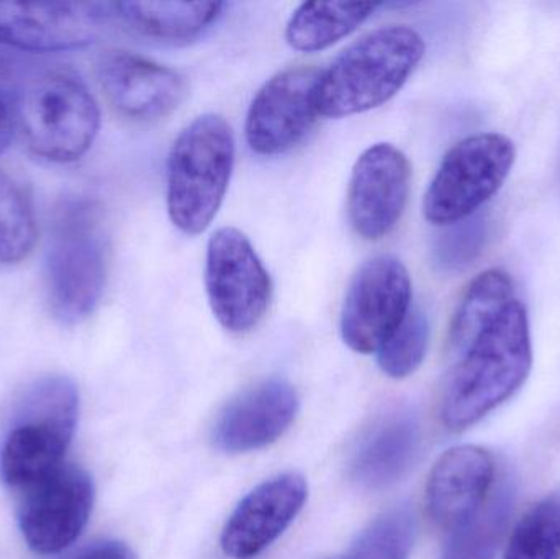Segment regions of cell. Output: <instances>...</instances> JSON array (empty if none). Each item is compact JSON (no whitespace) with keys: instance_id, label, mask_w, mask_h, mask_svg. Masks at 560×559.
<instances>
[{"instance_id":"obj_28","label":"cell","mask_w":560,"mask_h":559,"mask_svg":"<svg viewBox=\"0 0 560 559\" xmlns=\"http://www.w3.org/2000/svg\"><path fill=\"white\" fill-rule=\"evenodd\" d=\"M74 559H137V557L121 541L101 540L85 547Z\"/></svg>"},{"instance_id":"obj_2","label":"cell","mask_w":560,"mask_h":559,"mask_svg":"<svg viewBox=\"0 0 560 559\" xmlns=\"http://www.w3.org/2000/svg\"><path fill=\"white\" fill-rule=\"evenodd\" d=\"M424 51L423 36L407 25L381 26L355 39L319 74V117H352L387 104L407 84Z\"/></svg>"},{"instance_id":"obj_10","label":"cell","mask_w":560,"mask_h":559,"mask_svg":"<svg viewBox=\"0 0 560 559\" xmlns=\"http://www.w3.org/2000/svg\"><path fill=\"white\" fill-rule=\"evenodd\" d=\"M94 508V482L81 466L59 468L19 491V527L36 555L49 557L71 547Z\"/></svg>"},{"instance_id":"obj_17","label":"cell","mask_w":560,"mask_h":559,"mask_svg":"<svg viewBox=\"0 0 560 559\" xmlns=\"http://www.w3.org/2000/svg\"><path fill=\"white\" fill-rule=\"evenodd\" d=\"M495 473V459L486 449L460 445L447 450L428 478V514L434 524L450 532L466 524L489 499Z\"/></svg>"},{"instance_id":"obj_20","label":"cell","mask_w":560,"mask_h":559,"mask_svg":"<svg viewBox=\"0 0 560 559\" xmlns=\"http://www.w3.org/2000/svg\"><path fill=\"white\" fill-rule=\"evenodd\" d=\"M372 2H308L296 7L285 42L300 53H318L354 33L377 9Z\"/></svg>"},{"instance_id":"obj_16","label":"cell","mask_w":560,"mask_h":559,"mask_svg":"<svg viewBox=\"0 0 560 559\" xmlns=\"http://www.w3.org/2000/svg\"><path fill=\"white\" fill-rule=\"evenodd\" d=\"M300 400L287 381H262L240 394L220 414L213 442L225 453H248L278 442L299 414Z\"/></svg>"},{"instance_id":"obj_4","label":"cell","mask_w":560,"mask_h":559,"mask_svg":"<svg viewBox=\"0 0 560 559\" xmlns=\"http://www.w3.org/2000/svg\"><path fill=\"white\" fill-rule=\"evenodd\" d=\"M79 419V391L71 377L49 374L25 387L0 443V476L20 489L65 462Z\"/></svg>"},{"instance_id":"obj_27","label":"cell","mask_w":560,"mask_h":559,"mask_svg":"<svg viewBox=\"0 0 560 559\" xmlns=\"http://www.w3.org/2000/svg\"><path fill=\"white\" fill-rule=\"evenodd\" d=\"M441 229L443 232L434 240L433 261L446 275L466 271L480 258L489 242V217L482 212Z\"/></svg>"},{"instance_id":"obj_23","label":"cell","mask_w":560,"mask_h":559,"mask_svg":"<svg viewBox=\"0 0 560 559\" xmlns=\"http://www.w3.org/2000/svg\"><path fill=\"white\" fill-rule=\"evenodd\" d=\"M38 222L32 199L12 176L0 171V265H16L32 255Z\"/></svg>"},{"instance_id":"obj_19","label":"cell","mask_w":560,"mask_h":559,"mask_svg":"<svg viewBox=\"0 0 560 559\" xmlns=\"http://www.w3.org/2000/svg\"><path fill=\"white\" fill-rule=\"evenodd\" d=\"M220 2H118V22L128 30L161 43L199 38L222 15Z\"/></svg>"},{"instance_id":"obj_7","label":"cell","mask_w":560,"mask_h":559,"mask_svg":"<svg viewBox=\"0 0 560 559\" xmlns=\"http://www.w3.org/2000/svg\"><path fill=\"white\" fill-rule=\"evenodd\" d=\"M515 161V143L505 135L477 133L457 141L424 194V219L446 226L476 216L502 189Z\"/></svg>"},{"instance_id":"obj_3","label":"cell","mask_w":560,"mask_h":559,"mask_svg":"<svg viewBox=\"0 0 560 559\" xmlns=\"http://www.w3.org/2000/svg\"><path fill=\"white\" fill-rule=\"evenodd\" d=\"M108 238L97 202L71 199L55 212L45 258L49 312L61 325L88 321L107 288Z\"/></svg>"},{"instance_id":"obj_30","label":"cell","mask_w":560,"mask_h":559,"mask_svg":"<svg viewBox=\"0 0 560 559\" xmlns=\"http://www.w3.org/2000/svg\"><path fill=\"white\" fill-rule=\"evenodd\" d=\"M15 53L13 49L0 45V85L12 81L13 75H15L16 65H19Z\"/></svg>"},{"instance_id":"obj_14","label":"cell","mask_w":560,"mask_h":559,"mask_svg":"<svg viewBox=\"0 0 560 559\" xmlns=\"http://www.w3.org/2000/svg\"><path fill=\"white\" fill-rule=\"evenodd\" d=\"M95 75L108 104L128 120H160L173 114L187 95L180 72L128 49L102 53Z\"/></svg>"},{"instance_id":"obj_11","label":"cell","mask_w":560,"mask_h":559,"mask_svg":"<svg viewBox=\"0 0 560 559\" xmlns=\"http://www.w3.org/2000/svg\"><path fill=\"white\" fill-rule=\"evenodd\" d=\"M117 20L108 2H0V45L16 53L85 48Z\"/></svg>"},{"instance_id":"obj_21","label":"cell","mask_w":560,"mask_h":559,"mask_svg":"<svg viewBox=\"0 0 560 559\" xmlns=\"http://www.w3.org/2000/svg\"><path fill=\"white\" fill-rule=\"evenodd\" d=\"M515 301V286L509 272L487 269L470 281L451 322L450 341L463 354L503 311Z\"/></svg>"},{"instance_id":"obj_18","label":"cell","mask_w":560,"mask_h":559,"mask_svg":"<svg viewBox=\"0 0 560 559\" xmlns=\"http://www.w3.org/2000/svg\"><path fill=\"white\" fill-rule=\"evenodd\" d=\"M421 450V426L410 410H395L365 432L352 455L351 478L369 491L388 488L408 475Z\"/></svg>"},{"instance_id":"obj_6","label":"cell","mask_w":560,"mask_h":559,"mask_svg":"<svg viewBox=\"0 0 560 559\" xmlns=\"http://www.w3.org/2000/svg\"><path fill=\"white\" fill-rule=\"evenodd\" d=\"M13 120L35 156L74 163L97 138L101 108L82 79L55 69L35 75L16 92Z\"/></svg>"},{"instance_id":"obj_15","label":"cell","mask_w":560,"mask_h":559,"mask_svg":"<svg viewBox=\"0 0 560 559\" xmlns=\"http://www.w3.org/2000/svg\"><path fill=\"white\" fill-rule=\"evenodd\" d=\"M308 498L296 473L276 476L253 489L226 521L222 548L233 559H255L292 525Z\"/></svg>"},{"instance_id":"obj_26","label":"cell","mask_w":560,"mask_h":559,"mask_svg":"<svg viewBox=\"0 0 560 559\" xmlns=\"http://www.w3.org/2000/svg\"><path fill=\"white\" fill-rule=\"evenodd\" d=\"M430 345V322L420 308H411L400 327L377 351V364L385 376L405 380L423 363Z\"/></svg>"},{"instance_id":"obj_9","label":"cell","mask_w":560,"mask_h":559,"mask_svg":"<svg viewBox=\"0 0 560 559\" xmlns=\"http://www.w3.org/2000/svg\"><path fill=\"white\" fill-rule=\"evenodd\" d=\"M411 289L410 272L395 256L362 263L342 302V341L355 353H377L411 311Z\"/></svg>"},{"instance_id":"obj_5","label":"cell","mask_w":560,"mask_h":559,"mask_svg":"<svg viewBox=\"0 0 560 559\" xmlns=\"http://www.w3.org/2000/svg\"><path fill=\"white\" fill-rule=\"evenodd\" d=\"M235 137L217 114L194 118L174 140L167 158V213L179 232L209 229L225 200L235 166Z\"/></svg>"},{"instance_id":"obj_8","label":"cell","mask_w":560,"mask_h":559,"mask_svg":"<svg viewBox=\"0 0 560 559\" xmlns=\"http://www.w3.org/2000/svg\"><path fill=\"white\" fill-rule=\"evenodd\" d=\"M206 289L213 315L230 334H248L268 314L271 276L242 230L222 226L210 236Z\"/></svg>"},{"instance_id":"obj_13","label":"cell","mask_w":560,"mask_h":559,"mask_svg":"<svg viewBox=\"0 0 560 559\" xmlns=\"http://www.w3.org/2000/svg\"><path fill=\"white\" fill-rule=\"evenodd\" d=\"M411 164L392 143H375L362 151L348 186V219L352 230L368 242L394 232L407 209Z\"/></svg>"},{"instance_id":"obj_24","label":"cell","mask_w":560,"mask_h":559,"mask_svg":"<svg viewBox=\"0 0 560 559\" xmlns=\"http://www.w3.org/2000/svg\"><path fill=\"white\" fill-rule=\"evenodd\" d=\"M503 559H560V489L523 515Z\"/></svg>"},{"instance_id":"obj_22","label":"cell","mask_w":560,"mask_h":559,"mask_svg":"<svg viewBox=\"0 0 560 559\" xmlns=\"http://www.w3.org/2000/svg\"><path fill=\"white\" fill-rule=\"evenodd\" d=\"M515 499V481L503 476L480 511L451 532L450 544L441 559H493L509 528Z\"/></svg>"},{"instance_id":"obj_1","label":"cell","mask_w":560,"mask_h":559,"mask_svg":"<svg viewBox=\"0 0 560 559\" xmlns=\"http://www.w3.org/2000/svg\"><path fill=\"white\" fill-rule=\"evenodd\" d=\"M532 366L528 311L515 299L460 354L441 399L444 427L464 432L479 423L525 384Z\"/></svg>"},{"instance_id":"obj_29","label":"cell","mask_w":560,"mask_h":559,"mask_svg":"<svg viewBox=\"0 0 560 559\" xmlns=\"http://www.w3.org/2000/svg\"><path fill=\"white\" fill-rule=\"evenodd\" d=\"M13 125H15V120H13L12 108L9 107L5 98L0 94V154L7 150L10 140H12Z\"/></svg>"},{"instance_id":"obj_12","label":"cell","mask_w":560,"mask_h":559,"mask_svg":"<svg viewBox=\"0 0 560 559\" xmlns=\"http://www.w3.org/2000/svg\"><path fill=\"white\" fill-rule=\"evenodd\" d=\"M319 71L313 66H292L262 84L246 115L249 148L261 156H280L302 143L315 127V91Z\"/></svg>"},{"instance_id":"obj_25","label":"cell","mask_w":560,"mask_h":559,"mask_svg":"<svg viewBox=\"0 0 560 559\" xmlns=\"http://www.w3.org/2000/svg\"><path fill=\"white\" fill-rule=\"evenodd\" d=\"M417 521L408 508H395L375 519L349 548L346 559H408Z\"/></svg>"}]
</instances>
